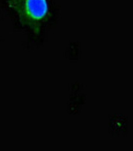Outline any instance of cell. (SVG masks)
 <instances>
[{
    "label": "cell",
    "mask_w": 133,
    "mask_h": 151,
    "mask_svg": "<svg viewBox=\"0 0 133 151\" xmlns=\"http://www.w3.org/2000/svg\"><path fill=\"white\" fill-rule=\"evenodd\" d=\"M26 10L33 18H42L48 10L46 0H26Z\"/></svg>",
    "instance_id": "obj_1"
}]
</instances>
